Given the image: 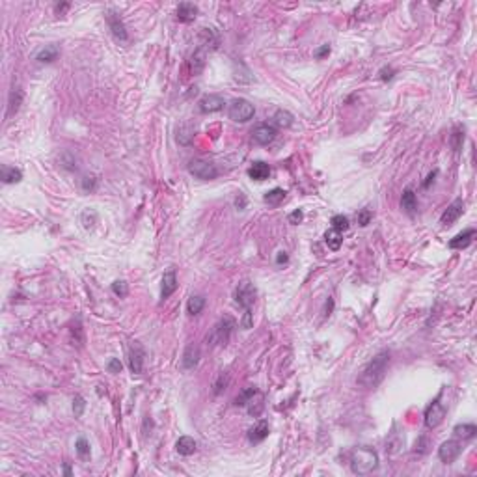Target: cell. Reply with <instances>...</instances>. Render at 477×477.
I'll list each match as a JSON object with an SVG mask.
<instances>
[{
  "label": "cell",
  "instance_id": "obj_1",
  "mask_svg": "<svg viewBox=\"0 0 477 477\" xmlns=\"http://www.w3.org/2000/svg\"><path fill=\"white\" fill-rule=\"evenodd\" d=\"M388 366H390V352L388 350H380L379 354H375L373 360L367 362L366 367L360 371L358 379H356V384L362 386V388H367V390L379 386L380 380L384 379Z\"/></svg>",
  "mask_w": 477,
  "mask_h": 477
},
{
  "label": "cell",
  "instance_id": "obj_2",
  "mask_svg": "<svg viewBox=\"0 0 477 477\" xmlns=\"http://www.w3.org/2000/svg\"><path fill=\"white\" fill-rule=\"evenodd\" d=\"M379 468V455L371 447H358L350 453V470L356 475H367Z\"/></svg>",
  "mask_w": 477,
  "mask_h": 477
},
{
  "label": "cell",
  "instance_id": "obj_3",
  "mask_svg": "<svg viewBox=\"0 0 477 477\" xmlns=\"http://www.w3.org/2000/svg\"><path fill=\"white\" fill-rule=\"evenodd\" d=\"M235 326H237L235 319H233L231 315H224V317L218 319V323L213 326L211 334H207V343L211 347H222V345H226V343L229 341V337H231L233 330H235Z\"/></svg>",
  "mask_w": 477,
  "mask_h": 477
},
{
  "label": "cell",
  "instance_id": "obj_4",
  "mask_svg": "<svg viewBox=\"0 0 477 477\" xmlns=\"http://www.w3.org/2000/svg\"><path fill=\"white\" fill-rule=\"evenodd\" d=\"M229 120H233L235 123H246L250 122L254 114H256V108L250 101L246 99H235L231 104H229Z\"/></svg>",
  "mask_w": 477,
  "mask_h": 477
},
{
  "label": "cell",
  "instance_id": "obj_5",
  "mask_svg": "<svg viewBox=\"0 0 477 477\" xmlns=\"http://www.w3.org/2000/svg\"><path fill=\"white\" fill-rule=\"evenodd\" d=\"M256 299H257L256 285L248 280L241 281L237 285V289H235V302H237L239 306L245 308V310H252V306L256 304Z\"/></svg>",
  "mask_w": 477,
  "mask_h": 477
},
{
  "label": "cell",
  "instance_id": "obj_6",
  "mask_svg": "<svg viewBox=\"0 0 477 477\" xmlns=\"http://www.w3.org/2000/svg\"><path fill=\"white\" fill-rule=\"evenodd\" d=\"M189 171L194 175L196 179H202V181H211L218 175V170L213 162L203 159H194L189 162Z\"/></svg>",
  "mask_w": 477,
  "mask_h": 477
},
{
  "label": "cell",
  "instance_id": "obj_7",
  "mask_svg": "<svg viewBox=\"0 0 477 477\" xmlns=\"http://www.w3.org/2000/svg\"><path fill=\"white\" fill-rule=\"evenodd\" d=\"M446 412L447 410H446V406H444V403H440V399H435V401L427 406V410H425V427L436 429L442 422H444Z\"/></svg>",
  "mask_w": 477,
  "mask_h": 477
},
{
  "label": "cell",
  "instance_id": "obj_8",
  "mask_svg": "<svg viewBox=\"0 0 477 477\" xmlns=\"http://www.w3.org/2000/svg\"><path fill=\"white\" fill-rule=\"evenodd\" d=\"M462 453V444L457 440H447L444 442L440 447H438V459L444 462V464H451L460 457Z\"/></svg>",
  "mask_w": 477,
  "mask_h": 477
},
{
  "label": "cell",
  "instance_id": "obj_9",
  "mask_svg": "<svg viewBox=\"0 0 477 477\" xmlns=\"http://www.w3.org/2000/svg\"><path fill=\"white\" fill-rule=\"evenodd\" d=\"M144 358H146V350L138 341H133L129 347V367L133 375H140L144 369Z\"/></svg>",
  "mask_w": 477,
  "mask_h": 477
},
{
  "label": "cell",
  "instance_id": "obj_10",
  "mask_svg": "<svg viewBox=\"0 0 477 477\" xmlns=\"http://www.w3.org/2000/svg\"><path fill=\"white\" fill-rule=\"evenodd\" d=\"M274 138H276V127L274 125H269V123H259V125L252 131V140L256 142L257 146H269Z\"/></svg>",
  "mask_w": 477,
  "mask_h": 477
},
{
  "label": "cell",
  "instance_id": "obj_11",
  "mask_svg": "<svg viewBox=\"0 0 477 477\" xmlns=\"http://www.w3.org/2000/svg\"><path fill=\"white\" fill-rule=\"evenodd\" d=\"M462 213H464V202H462V198H457L455 202L447 205V209L440 216V224L442 226H451L462 216Z\"/></svg>",
  "mask_w": 477,
  "mask_h": 477
},
{
  "label": "cell",
  "instance_id": "obj_12",
  "mask_svg": "<svg viewBox=\"0 0 477 477\" xmlns=\"http://www.w3.org/2000/svg\"><path fill=\"white\" fill-rule=\"evenodd\" d=\"M198 108L202 114H214V112H220L224 108V99L216 93H207L203 95L200 101H198Z\"/></svg>",
  "mask_w": 477,
  "mask_h": 477
},
{
  "label": "cell",
  "instance_id": "obj_13",
  "mask_svg": "<svg viewBox=\"0 0 477 477\" xmlns=\"http://www.w3.org/2000/svg\"><path fill=\"white\" fill-rule=\"evenodd\" d=\"M106 23H108V28L112 30V34H114L116 39H120V41H127L129 39L127 28H125L122 17H120L116 12H112V10L110 12H106Z\"/></svg>",
  "mask_w": 477,
  "mask_h": 477
},
{
  "label": "cell",
  "instance_id": "obj_14",
  "mask_svg": "<svg viewBox=\"0 0 477 477\" xmlns=\"http://www.w3.org/2000/svg\"><path fill=\"white\" fill-rule=\"evenodd\" d=\"M194 136H196V123L194 122H183L175 131V140L181 146H190Z\"/></svg>",
  "mask_w": 477,
  "mask_h": 477
},
{
  "label": "cell",
  "instance_id": "obj_15",
  "mask_svg": "<svg viewBox=\"0 0 477 477\" xmlns=\"http://www.w3.org/2000/svg\"><path fill=\"white\" fill-rule=\"evenodd\" d=\"M177 289V274H175V269H168L162 276V287H160V299L166 300L170 299L171 294L175 293Z\"/></svg>",
  "mask_w": 477,
  "mask_h": 477
},
{
  "label": "cell",
  "instance_id": "obj_16",
  "mask_svg": "<svg viewBox=\"0 0 477 477\" xmlns=\"http://www.w3.org/2000/svg\"><path fill=\"white\" fill-rule=\"evenodd\" d=\"M473 237H475V229H473V227H468V229H464V231L459 233V235H455V237L449 241V248H451V250L468 248V246L471 245Z\"/></svg>",
  "mask_w": 477,
  "mask_h": 477
},
{
  "label": "cell",
  "instance_id": "obj_17",
  "mask_svg": "<svg viewBox=\"0 0 477 477\" xmlns=\"http://www.w3.org/2000/svg\"><path fill=\"white\" fill-rule=\"evenodd\" d=\"M198 362H200V347L190 343V345H187V349L183 352L181 366H183V369H194L198 366Z\"/></svg>",
  "mask_w": 477,
  "mask_h": 477
},
{
  "label": "cell",
  "instance_id": "obj_18",
  "mask_svg": "<svg viewBox=\"0 0 477 477\" xmlns=\"http://www.w3.org/2000/svg\"><path fill=\"white\" fill-rule=\"evenodd\" d=\"M267 436H269V422H267V420H259V422L248 431V440L254 442V444L263 442Z\"/></svg>",
  "mask_w": 477,
  "mask_h": 477
},
{
  "label": "cell",
  "instance_id": "obj_19",
  "mask_svg": "<svg viewBox=\"0 0 477 477\" xmlns=\"http://www.w3.org/2000/svg\"><path fill=\"white\" fill-rule=\"evenodd\" d=\"M198 15V6L192 2H181L177 6V21L179 23H192Z\"/></svg>",
  "mask_w": 477,
  "mask_h": 477
},
{
  "label": "cell",
  "instance_id": "obj_20",
  "mask_svg": "<svg viewBox=\"0 0 477 477\" xmlns=\"http://www.w3.org/2000/svg\"><path fill=\"white\" fill-rule=\"evenodd\" d=\"M248 175H250V179H254V181H265V179H269L270 175V166L267 164V162H263V160H256V162L248 168Z\"/></svg>",
  "mask_w": 477,
  "mask_h": 477
},
{
  "label": "cell",
  "instance_id": "obj_21",
  "mask_svg": "<svg viewBox=\"0 0 477 477\" xmlns=\"http://www.w3.org/2000/svg\"><path fill=\"white\" fill-rule=\"evenodd\" d=\"M196 440L192 438V436H181L177 442H175V451L179 453V455H183V457H189V455H192V453L196 451Z\"/></svg>",
  "mask_w": 477,
  "mask_h": 477
},
{
  "label": "cell",
  "instance_id": "obj_22",
  "mask_svg": "<svg viewBox=\"0 0 477 477\" xmlns=\"http://www.w3.org/2000/svg\"><path fill=\"white\" fill-rule=\"evenodd\" d=\"M403 447H404V436L401 435V433H392V435L388 436V440H386V453L397 455V453L403 451Z\"/></svg>",
  "mask_w": 477,
  "mask_h": 477
},
{
  "label": "cell",
  "instance_id": "obj_23",
  "mask_svg": "<svg viewBox=\"0 0 477 477\" xmlns=\"http://www.w3.org/2000/svg\"><path fill=\"white\" fill-rule=\"evenodd\" d=\"M246 406H248V414H250V416H254V418L261 416V412H263V408H265L263 393L257 390V392L254 393V397L248 401V404H246Z\"/></svg>",
  "mask_w": 477,
  "mask_h": 477
},
{
  "label": "cell",
  "instance_id": "obj_24",
  "mask_svg": "<svg viewBox=\"0 0 477 477\" xmlns=\"http://www.w3.org/2000/svg\"><path fill=\"white\" fill-rule=\"evenodd\" d=\"M58 54H60L58 45H45L36 54V60L41 62V64H50V62H54L58 58Z\"/></svg>",
  "mask_w": 477,
  "mask_h": 477
},
{
  "label": "cell",
  "instance_id": "obj_25",
  "mask_svg": "<svg viewBox=\"0 0 477 477\" xmlns=\"http://www.w3.org/2000/svg\"><path fill=\"white\" fill-rule=\"evenodd\" d=\"M0 179H2V183H6V185L19 183V181L23 179V171L19 170V168H12V166H2Z\"/></svg>",
  "mask_w": 477,
  "mask_h": 477
},
{
  "label": "cell",
  "instance_id": "obj_26",
  "mask_svg": "<svg viewBox=\"0 0 477 477\" xmlns=\"http://www.w3.org/2000/svg\"><path fill=\"white\" fill-rule=\"evenodd\" d=\"M401 207H403L408 214L416 213L418 200H416V194H414V190L412 189H404L403 196H401Z\"/></svg>",
  "mask_w": 477,
  "mask_h": 477
},
{
  "label": "cell",
  "instance_id": "obj_27",
  "mask_svg": "<svg viewBox=\"0 0 477 477\" xmlns=\"http://www.w3.org/2000/svg\"><path fill=\"white\" fill-rule=\"evenodd\" d=\"M21 103H23V92H21L19 88H13L12 92H10V101H8V114H6V117L13 116V114H17Z\"/></svg>",
  "mask_w": 477,
  "mask_h": 477
},
{
  "label": "cell",
  "instance_id": "obj_28",
  "mask_svg": "<svg viewBox=\"0 0 477 477\" xmlns=\"http://www.w3.org/2000/svg\"><path fill=\"white\" fill-rule=\"evenodd\" d=\"M453 433L462 440H471L477 435V427L473 423H459V425H455Z\"/></svg>",
  "mask_w": 477,
  "mask_h": 477
},
{
  "label": "cell",
  "instance_id": "obj_29",
  "mask_svg": "<svg viewBox=\"0 0 477 477\" xmlns=\"http://www.w3.org/2000/svg\"><path fill=\"white\" fill-rule=\"evenodd\" d=\"M324 243H326V246L330 248V250H339L341 248V243H343V235L341 231H337V229H328V231L324 233Z\"/></svg>",
  "mask_w": 477,
  "mask_h": 477
},
{
  "label": "cell",
  "instance_id": "obj_30",
  "mask_svg": "<svg viewBox=\"0 0 477 477\" xmlns=\"http://www.w3.org/2000/svg\"><path fill=\"white\" fill-rule=\"evenodd\" d=\"M205 52H207V50L198 49V50H194V54L190 56V69H192V73L194 75L202 73L203 68H205Z\"/></svg>",
  "mask_w": 477,
  "mask_h": 477
},
{
  "label": "cell",
  "instance_id": "obj_31",
  "mask_svg": "<svg viewBox=\"0 0 477 477\" xmlns=\"http://www.w3.org/2000/svg\"><path fill=\"white\" fill-rule=\"evenodd\" d=\"M200 41H202L200 49L203 50L216 49V45H218V39H216V36H214V32L211 28H203V32L200 34Z\"/></svg>",
  "mask_w": 477,
  "mask_h": 477
},
{
  "label": "cell",
  "instance_id": "obj_32",
  "mask_svg": "<svg viewBox=\"0 0 477 477\" xmlns=\"http://www.w3.org/2000/svg\"><path fill=\"white\" fill-rule=\"evenodd\" d=\"M274 125L276 127H280V129H287V127H291L293 125V114L289 110H283V108H280V110H276V114H274Z\"/></svg>",
  "mask_w": 477,
  "mask_h": 477
},
{
  "label": "cell",
  "instance_id": "obj_33",
  "mask_svg": "<svg viewBox=\"0 0 477 477\" xmlns=\"http://www.w3.org/2000/svg\"><path fill=\"white\" fill-rule=\"evenodd\" d=\"M203 308H205V299H203L202 294H194V296H190L189 302H187V312H189V315L202 313Z\"/></svg>",
  "mask_w": 477,
  "mask_h": 477
},
{
  "label": "cell",
  "instance_id": "obj_34",
  "mask_svg": "<svg viewBox=\"0 0 477 477\" xmlns=\"http://www.w3.org/2000/svg\"><path fill=\"white\" fill-rule=\"evenodd\" d=\"M58 164H60L64 170H69V171H75L77 168H79V164H77V157H75L71 151H64V153L58 157Z\"/></svg>",
  "mask_w": 477,
  "mask_h": 477
},
{
  "label": "cell",
  "instance_id": "obj_35",
  "mask_svg": "<svg viewBox=\"0 0 477 477\" xmlns=\"http://www.w3.org/2000/svg\"><path fill=\"white\" fill-rule=\"evenodd\" d=\"M283 200H285V190L283 189H272L265 194V202L269 205H280Z\"/></svg>",
  "mask_w": 477,
  "mask_h": 477
},
{
  "label": "cell",
  "instance_id": "obj_36",
  "mask_svg": "<svg viewBox=\"0 0 477 477\" xmlns=\"http://www.w3.org/2000/svg\"><path fill=\"white\" fill-rule=\"evenodd\" d=\"M75 447H77V455L80 457V460H88V459H90L92 451H90V444H88V440H86L84 436L77 438V444H75Z\"/></svg>",
  "mask_w": 477,
  "mask_h": 477
},
{
  "label": "cell",
  "instance_id": "obj_37",
  "mask_svg": "<svg viewBox=\"0 0 477 477\" xmlns=\"http://www.w3.org/2000/svg\"><path fill=\"white\" fill-rule=\"evenodd\" d=\"M80 222H82V226H84L86 229H92V227L97 224V213H95L93 209H86L84 213L80 214Z\"/></svg>",
  "mask_w": 477,
  "mask_h": 477
},
{
  "label": "cell",
  "instance_id": "obj_38",
  "mask_svg": "<svg viewBox=\"0 0 477 477\" xmlns=\"http://www.w3.org/2000/svg\"><path fill=\"white\" fill-rule=\"evenodd\" d=\"M330 224H332V227L334 229H337V231H347L350 227V222H349V218L347 216H343V214H334L332 216V220H330Z\"/></svg>",
  "mask_w": 477,
  "mask_h": 477
},
{
  "label": "cell",
  "instance_id": "obj_39",
  "mask_svg": "<svg viewBox=\"0 0 477 477\" xmlns=\"http://www.w3.org/2000/svg\"><path fill=\"white\" fill-rule=\"evenodd\" d=\"M256 392H257V388H254V386H250V388H245V390H243V392L237 395V399H235V404H237V406H246V404H248V401L254 397V393H256Z\"/></svg>",
  "mask_w": 477,
  "mask_h": 477
},
{
  "label": "cell",
  "instance_id": "obj_40",
  "mask_svg": "<svg viewBox=\"0 0 477 477\" xmlns=\"http://www.w3.org/2000/svg\"><path fill=\"white\" fill-rule=\"evenodd\" d=\"M112 293L116 294V296H120V299H125L129 294V285L125 280H116L114 283H112Z\"/></svg>",
  "mask_w": 477,
  "mask_h": 477
},
{
  "label": "cell",
  "instance_id": "obj_41",
  "mask_svg": "<svg viewBox=\"0 0 477 477\" xmlns=\"http://www.w3.org/2000/svg\"><path fill=\"white\" fill-rule=\"evenodd\" d=\"M429 447H431V440H429L427 435H422L420 438L416 440V446H414V453H418V455H425V453L429 451Z\"/></svg>",
  "mask_w": 477,
  "mask_h": 477
},
{
  "label": "cell",
  "instance_id": "obj_42",
  "mask_svg": "<svg viewBox=\"0 0 477 477\" xmlns=\"http://www.w3.org/2000/svg\"><path fill=\"white\" fill-rule=\"evenodd\" d=\"M356 220H358V226L366 227L369 222L373 220V213H371V209H362V211H358V214H356Z\"/></svg>",
  "mask_w": 477,
  "mask_h": 477
},
{
  "label": "cell",
  "instance_id": "obj_43",
  "mask_svg": "<svg viewBox=\"0 0 477 477\" xmlns=\"http://www.w3.org/2000/svg\"><path fill=\"white\" fill-rule=\"evenodd\" d=\"M451 142H453V149L459 151L460 146H462V142H464V129H460V127L455 129V131H453V136H451Z\"/></svg>",
  "mask_w": 477,
  "mask_h": 477
},
{
  "label": "cell",
  "instance_id": "obj_44",
  "mask_svg": "<svg viewBox=\"0 0 477 477\" xmlns=\"http://www.w3.org/2000/svg\"><path fill=\"white\" fill-rule=\"evenodd\" d=\"M84 408H86V401L82 395H75L73 397V414L75 418H80L82 414H84Z\"/></svg>",
  "mask_w": 477,
  "mask_h": 477
},
{
  "label": "cell",
  "instance_id": "obj_45",
  "mask_svg": "<svg viewBox=\"0 0 477 477\" xmlns=\"http://www.w3.org/2000/svg\"><path fill=\"white\" fill-rule=\"evenodd\" d=\"M80 185H82V190H86V192H93L95 187H97V179H95V175H84L82 181H80Z\"/></svg>",
  "mask_w": 477,
  "mask_h": 477
},
{
  "label": "cell",
  "instance_id": "obj_46",
  "mask_svg": "<svg viewBox=\"0 0 477 477\" xmlns=\"http://www.w3.org/2000/svg\"><path fill=\"white\" fill-rule=\"evenodd\" d=\"M227 380H229V379H227V373H224V371H222V373L218 375L216 382H214V390H213L214 395H218V393H220L222 390L226 388V386H227Z\"/></svg>",
  "mask_w": 477,
  "mask_h": 477
},
{
  "label": "cell",
  "instance_id": "obj_47",
  "mask_svg": "<svg viewBox=\"0 0 477 477\" xmlns=\"http://www.w3.org/2000/svg\"><path fill=\"white\" fill-rule=\"evenodd\" d=\"M241 326H243L245 330H250L252 326H254V317H252V310H245V315H243V319H241Z\"/></svg>",
  "mask_w": 477,
  "mask_h": 477
},
{
  "label": "cell",
  "instance_id": "obj_48",
  "mask_svg": "<svg viewBox=\"0 0 477 477\" xmlns=\"http://www.w3.org/2000/svg\"><path fill=\"white\" fill-rule=\"evenodd\" d=\"M289 224H293V226H296V224H300V222L304 220V213L300 211V209H294L293 213L289 214Z\"/></svg>",
  "mask_w": 477,
  "mask_h": 477
},
{
  "label": "cell",
  "instance_id": "obj_49",
  "mask_svg": "<svg viewBox=\"0 0 477 477\" xmlns=\"http://www.w3.org/2000/svg\"><path fill=\"white\" fill-rule=\"evenodd\" d=\"M108 371L110 373H114V375H117V373H122V369H123V366H122V362L117 360V358H110L108 360Z\"/></svg>",
  "mask_w": 477,
  "mask_h": 477
},
{
  "label": "cell",
  "instance_id": "obj_50",
  "mask_svg": "<svg viewBox=\"0 0 477 477\" xmlns=\"http://www.w3.org/2000/svg\"><path fill=\"white\" fill-rule=\"evenodd\" d=\"M330 54V45H323V47H319L315 52H313V56L317 58V60H321V58H324V56Z\"/></svg>",
  "mask_w": 477,
  "mask_h": 477
},
{
  "label": "cell",
  "instance_id": "obj_51",
  "mask_svg": "<svg viewBox=\"0 0 477 477\" xmlns=\"http://www.w3.org/2000/svg\"><path fill=\"white\" fill-rule=\"evenodd\" d=\"M235 207H237L239 211H243V209L246 207V196H245V194H241V192H239V196L235 198Z\"/></svg>",
  "mask_w": 477,
  "mask_h": 477
},
{
  "label": "cell",
  "instance_id": "obj_52",
  "mask_svg": "<svg viewBox=\"0 0 477 477\" xmlns=\"http://www.w3.org/2000/svg\"><path fill=\"white\" fill-rule=\"evenodd\" d=\"M393 75H395V71H393L392 68H388V69L384 68L382 71H380V79H382V80H392Z\"/></svg>",
  "mask_w": 477,
  "mask_h": 477
},
{
  "label": "cell",
  "instance_id": "obj_53",
  "mask_svg": "<svg viewBox=\"0 0 477 477\" xmlns=\"http://www.w3.org/2000/svg\"><path fill=\"white\" fill-rule=\"evenodd\" d=\"M289 261V256L285 254V252H278V256H276V263L281 265V263H287Z\"/></svg>",
  "mask_w": 477,
  "mask_h": 477
},
{
  "label": "cell",
  "instance_id": "obj_54",
  "mask_svg": "<svg viewBox=\"0 0 477 477\" xmlns=\"http://www.w3.org/2000/svg\"><path fill=\"white\" fill-rule=\"evenodd\" d=\"M436 173H438V171H436V170H435V171H433V173H429V177H427V181H425V183H423V187H425V189H427V187H429V185H431V181H435V177H436Z\"/></svg>",
  "mask_w": 477,
  "mask_h": 477
},
{
  "label": "cell",
  "instance_id": "obj_55",
  "mask_svg": "<svg viewBox=\"0 0 477 477\" xmlns=\"http://www.w3.org/2000/svg\"><path fill=\"white\" fill-rule=\"evenodd\" d=\"M68 8H69V4H68V2H64V4H62V6H56V13H58V15H60V13L64 12V10H68Z\"/></svg>",
  "mask_w": 477,
  "mask_h": 477
},
{
  "label": "cell",
  "instance_id": "obj_56",
  "mask_svg": "<svg viewBox=\"0 0 477 477\" xmlns=\"http://www.w3.org/2000/svg\"><path fill=\"white\" fill-rule=\"evenodd\" d=\"M64 473H66V475H71V468H69V466H66V470H64Z\"/></svg>",
  "mask_w": 477,
  "mask_h": 477
}]
</instances>
